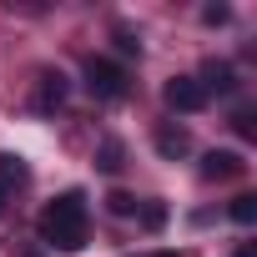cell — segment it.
<instances>
[{"instance_id":"10","label":"cell","mask_w":257,"mask_h":257,"mask_svg":"<svg viewBox=\"0 0 257 257\" xmlns=\"http://www.w3.org/2000/svg\"><path fill=\"white\" fill-rule=\"evenodd\" d=\"M96 167H101V172H121V142H111V137H106V142H101V162H96Z\"/></svg>"},{"instance_id":"8","label":"cell","mask_w":257,"mask_h":257,"mask_svg":"<svg viewBox=\"0 0 257 257\" xmlns=\"http://www.w3.org/2000/svg\"><path fill=\"white\" fill-rule=\"evenodd\" d=\"M26 162L21 157H11V152H0V192H11V187H26Z\"/></svg>"},{"instance_id":"15","label":"cell","mask_w":257,"mask_h":257,"mask_svg":"<svg viewBox=\"0 0 257 257\" xmlns=\"http://www.w3.org/2000/svg\"><path fill=\"white\" fill-rule=\"evenodd\" d=\"M232 126H237L242 137H252V132H257V121H252V111H237V116H232Z\"/></svg>"},{"instance_id":"11","label":"cell","mask_w":257,"mask_h":257,"mask_svg":"<svg viewBox=\"0 0 257 257\" xmlns=\"http://www.w3.org/2000/svg\"><path fill=\"white\" fill-rule=\"evenodd\" d=\"M106 207H111V217H132V212H137V197H132V192H111Z\"/></svg>"},{"instance_id":"14","label":"cell","mask_w":257,"mask_h":257,"mask_svg":"<svg viewBox=\"0 0 257 257\" xmlns=\"http://www.w3.org/2000/svg\"><path fill=\"white\" fill-rule=\"evenodd\" d=\"M202 21H207V26H227V21H232V11H227V6H207V11H202Z\"/></svg>"},{"instance_id":"1","label":"cell","mask_w":257,"mask_h":257,"mask_svg":"<svg viewBox=\"0 0 257 257\" xmlns=\"http://www.w3.org/2000/svg\"><path fill=\"white\" fill-rule=\"evenodd\" d=\"M41 242L56 247V252H81L86 247V197L81 192H61L41 212Z\"/></svg>"},{"instance_id":"4","label":"cell","mask_w":257,"mask_h":257,"mask_svg":"<svg viewBox=\"0 0 257 257\" xmlns=\"http://www.w3.org/2000/svg\"><path fill=\"white\" fill-rule=\"evenodd\" d=\"M162 96H167L172 111H202V106H207V91L197 86V76H172V81L162 86Z\"/></svg>"},{"instance_id":"7","label":"cell","mask_w":257,"mask_h":257,"mask_svg":"<svg viewBox=\"0 0 257 257\" xmlns=\"http://www.w3.org/2000/svg\"><path fill=\"white\" fill-rule=\"evenodd\" d=\"M197 86H202L207 96H212V91H222V96H227V91H237V71H232L227 61H207V66H202V76H197Z\"/></svg>"},{"instance_id":"2","label":"cell","mask_w":257,"mask_h":257,"mask_svg":"<svg viewBox=\"0 0 257 257\" xmlns=\"http://www.w3.org/2000/svg\"><path fill=\"white\" fill-rule=\"evenodd\" d=\"M86 91H91L96 101H121L132 86H126V71H121L116 61H106V56H91V61H86Z\"/></svg>"},{"instance_id":"5","label":"cell","mask_w":257,"mask_h":257,"mask_svg":"<svg viewBox=\"0 0 257 257\" xmlns=\"http://www.w3.org/2000/svg\"><path fill=\"white\" fill-rule=\"evenodd\" d=\"M242 172H247L242 152H207V157H202V182H232V177H242Z\"/></svg>"},{"instance_id":"16","label":"cell","mask_w":257,"mask_h":257,"mask_svg":"<svg viewBox=\"0 0 257 257\" xmlns=\"http://www.w3.org/2000/svg\"><path fill=\"white\" fill-rule=\"evenodd\" d=\"M232 257H257V247H237V252H232Z\"/></svg>"},{"instance_id":"18","label":"cell","mask_w":257,"mask_h":257,"mask_svg":"<svg viewBox=\"0 0 257 257\" xmlns=\"http://www.w3.org/2000/svg\"><path fill=\"white\" fill-rule=\"evenodd\" d=\"M157 257H177V252H157Z\"/></svg>"},{"instance_id":"13","label":"cell","mask_w":257,"mask_h":257,"mask_svg":"<svg viewBox=\"0 0 257 257\" xmlns=\"http://www.w3.org/2000/svg\"><path fill=\"white\" fill-rule=\"evenodd\" d=\"M116 51H121V56H142V41H137L132 31H116Z\"/></svg>"},{"instance_id":"9","label":"cell","mask_w":257,"mask_h":257,"mask_svg":"<svg viewBox=\"0 0 257 257\" xmlns=\"http://www.w3.org/2000/svg\"><path fill=\"white\" fill-rule=\"evenodd\" d=\"M227 212H232V222H237V227H252V222H257V197H252V192H242V197H232V207H227Z\"/></svg>"},{"instance_id":"17","label":"cell","mask_w":257,"mask_h":257,"mask_svg":"<svg viewBox=\"0 0 257 257\" xmlns=\"http://www.w3.org/2000/svg\"><path fill=\"white\" fill-rule=\"evenodd\" d=\"M0 212H6V192H0Z\"/></svg>"},{"instance_id":"12","label":"cell","mask_w":257,"mask_h":257,"mask_svg":"<svg viewBox=\"0 0 257 257\" xmlns=\"http://www.w3.org/2000/svg\"><path fill=\"white\" fill-rule=\"evenodd\" d=\"M142 222H147V227L157 232V227L167 222V207H162V202H147V207H142Z\"/></svg>"},{"instance_id":"3","label":"cell","mask_w":257,"mask_h":257,"mask_svg":"<svg viewBox=\"0 0 257 257\" xmlns=\"http://www.w3.org/2000/svg\"><path fill=\"white\" fill-rule=\"evenodd\" d=\"M66 96H71V81L61 71H41V81H36V111L41 116H56L66 106Z\"/></svg>"},{"instance_id":"6","label":"cell","mask_w":257,"mask_h":257,"mask_svg":"<svg viewBox=\"0 0 257 257\" xmlns=\"http://www.w3.org/2000/svg\"><path fill=\"white\" fill-rule=\"evenodd\" d=\"M157 152H162L167 162L187 157V152H192V137H187V126H172V121H162V126H157Z\"/></svg>"}]
</instances>
